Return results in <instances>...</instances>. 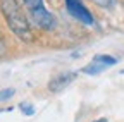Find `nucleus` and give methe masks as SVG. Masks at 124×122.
I'll return each instance as SVG.
<instances>
[{"instance_id": "obj_1", "label": "nucleus", "mask_w": 124, "mask_h": 122, "mask_svg": "<svg viewBox=\"0 0 124 122\" xmlns=\"http://www.w3.org/2000/svg\"><path fill=\"white\" fill-rule=\"evenodd\" d=\"M0 10H2L10 31L19 40H23L24 43H31L35 40V35L31 33L29 22H28L26 16L23 14L17 0H0Z\"/></svg>"}, {"instance_id": "obj_2", "label": "nucleus", "mask_w": 124, "mask_h": 122, "mask_svg": "<svg viewBox=\"0 0 124 122\" xmlns=\"http://www.w3.org/2000/svg\"><path fill=\"white\" fill-rule=\"evenodd\" d=\"M116 64H117V58L112 57V55H103V53L102 55H95L91 62L83 67V72L88 74V76H97L102 71H105L107 67H112Z\"/></svg>"}, {"instance_id": "obj_3", "label": "nucleus", "mask_w": 124, "mask_h": 122, "mask_svg": "<svg viewBox=\"0 0 124 122\" xmlns=\"http://www.w3.org/2000/svg\"><path fill=\"white\" fill-rule=\"evenodd\" d=\"M29 14H31V19H33V22H35L38 28L45 29V31H50V29H54L55 24H57L55 17H54L45 7H40V9H35V10H29Z\"/></svg>"}, {"instance_id": "obj_4", "label": "nucleus", "mask_w": 124, "mask_h": 122, "mask_svg": "<svg viewBox=\"0 0 124 122\" xmlns=\"http://www.w3.org/2000/svg\"><path fill=\"white\" fill-rule=\"evenodd\" d=\"M66 5H67V10H69V14H71L72 17L79 19L85 24H93L91 12L83 5L81 0H66Z\"/></svg>"}, {"instance_id": "obj_5", "label": "nucleus", "mask_w": 124, "mask_h": 122, "mask_svg": "<svg viewBox=\"0 0 124 122\" xmlns=\"http://www.w3.org/2000/svg\"><path fill=\"white\" fill-rule=\"evenodd\" d=\"M76 78H78V72H60V74H55L54 78L48 81V91L59 93V91H62L64 88H67Z\"/></svg>"}, {"instance_id": "obj_6", "label": "nucleus", "mask_w": 124, "mask_h": 122, "mask_svg": "<svg viewBox=\"0 0 124 122\" xmlns=\"http://www.w3.org/2000/svg\"><path fill=\"white\" fill-rule=\"evenodd\" d=\"M91 2L98 7H102V9H114L117 0H91Z\"/></svg>"}, {"instance_id": "obj_7", "label": "nucleus", "mask_w": 124, "mask_h": 122, "mask_svg": "<svg viewBox=\"0 0 124 122\" xmlns=\"http://www.w3.org/2000/svg\"><path fill=\"white\" fill-rule=\"evenodd\" d=\"M23 2H24L28 10H35V9L43 7V0H23Z\"/></svg>"}, {"instance_id": "obj_8", "label": "nucleus", "mask_w": 124, "mask_h": 122, "mask_svg": "<svg viewBox=\"0 0 124 122\" xmlns=\"http://www.w3.org/2000/svg\"><path fill=\"white\" fill-rule=\"evenodd\" d=\"M16 91L12 88H5V89H0V101H4V100H9L10 96H14Z\"/></svg>"}, {"instance_id": "obj_9", "label": "nucleus", "mask_w": 124, "mask_h": 122, "mask_svg": "<svg viewBox=\"0 0 124 122\" xmlns=\"http://www.w3.org/2000/svg\"><path fill=\"white\" fill-rule=\"evenodd\" d=\"M19 108L26 114V115H33V107H31V105H26V103H21L19 105Z\"/></svg>"}, {"instance_id": "obj_10", "label": "nucleus", "mask_w": 124, "mask_h": 122, "mask_svg": "<svg viewBox=\"0 0 124 122\" xmlns=\"http://www.w3.org/2000/svg\"><path fill=\"white\" fill-rule=\"evenodd\" d=\"M91 122H107V119H103V117H102V119H97V120H91Z\"/></svg>"}, {"instance_id": "obj_11", "label": "nucleus", "mask_w": 124, "mask_h": 122, "mask_svg": "<svg viewBox=\"0 0 124 122\" xmlns=\"http://www.w3.org/2000/svg\"><path fill=\"white\" fill-rule=\"evenodd\" d=\"M121 74H124V69H122V72H121Z\"/></svg>"}]
</instances>
